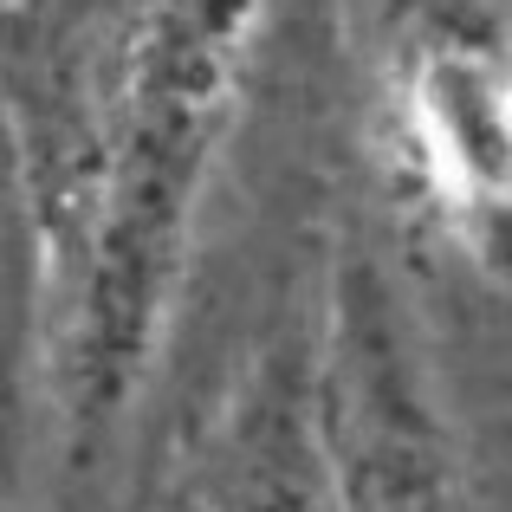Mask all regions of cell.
<instances>
[{
    "label": "cell",
    "instance_id": "obj_1",
    "mask_svg": "<svg viewBox=\"0 0 512 512\" xmlns=\"http://www.w3.org/2000/svg\"><path fill=\"white\" fill-rule=\"evenodd\" d=\"M266 0H130L78 20L46 85H7L46 234V344L78 435L124 415L234 124Z\"/></svg>",
    "mask_w": 512,
    "mask_h": 512
},
{
    "label": "cell",
    "instance_id": "obj_2",
    "mask_svg": "<svg viewBox=\"0 0 512 512\" xmlns=\"http://www.w3.org/2000/svg\"><path fill=\"white\" fill-rule=\"evenodd\" d=\"M312 448L338 512H454L448 422L428 396L402 305L370 260H350L338 279Z\"/></svg>",
    "mask_w": 512,
    "mask_h": 512
},
{
    "label": "cell",
    "instance_id": "obj_3",
    "mask_svg": "<svg viewBox=\"0 0 512 512\" xmlns=\"http://www.w3.org/2000/svg\"><path fill=\"white\" fill-rule=\"evenodd\" d=\"M39 344H46V234H39L26 143L0 85V493L20 480L26 461Z\"/></svg>",
    "mask_w": 512,
    "mask_h": 512
},
{
    "label": "cell",
    "instance_id": "obj_4",
    "mask_svg": "<svg viewBox=\"0 0 512 512\" xmlns=\"http://www.w3.org/2000/svg\"><path fill=\"white\" fill-rule=\"evenodd\" d=\"M169 512H201V506H188V500H175V506H169Z\"/></svg>",
    "mask_w": 512,
    "mask_h": 512
}]
</instances>
